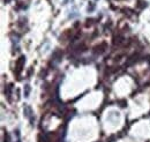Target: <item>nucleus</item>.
Returning a JSON list of instances; mask_svg holds the SVG:
<instances>
[{
	"instance_id": "1",
	"label": "nucleus",
	"mask_w": 150,
	"mask_h": 142,
	"mask_svg": "<svg viewBox=\"0 0 150 142\" xmlns=\"http://www.w3.org/2000/svg\"><path fill=\"white\" fill-rule=\"evenodd\" d=\"M24 62H25V57H23V55H22V57H20L19 60L16 61V70H15L18 74H20V73H21V71H22V67L24 66Z\"/></svg>"
},
{
	"instance_id": "2",
	"label": "nucleus",
	"mask_w": 150,
	"mask_h": 142,
	"mask_svg": "<svg viewBox=\"0 0 150 142\" xmlns=\"http://www.w3.org/2000/svg\"><path fill=\"white\" fill-rule=\"evenodd\" d=\"M24 113H25V116L28 117V118H30V114H31V109L29 107H24Z\"/></svg>"
},
{
	"instance_id": "3",
	"label": "nucleus",
	"mask_w": 150,
	"mask_h": 142,
	"mask_svg": "<svg viewBox=\"0 0 150 142\" xmlns=\"http://www.w3.org/2000/svg\"><path fill=\"white\" fill-rule=\"evenodd\" d=\"M29 86H25V97H28V95H29Z\"/></svg>"
}]
</instances>
